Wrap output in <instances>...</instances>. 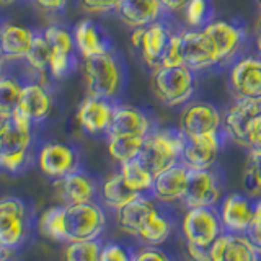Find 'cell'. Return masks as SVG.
Here are the masks:
<instances>
[{"mask_svg": "<svg viewBox=\"0 0 261 261\" xmlns=\"http://www.w3.org/2000/svg\"><path fill=\"white\" fill-rule=\"evenodd\" d=\"M133 261H171V258L165 251H162L159 248L147 247V248H142L141 251L134 253Z\"/></svg>", "mask_w": 261, "mask_h": 261, "instance_id": "obj_44", "label": "cell"}, {"mask_svg": "<svg viewBox=\"0 0 261 261\" xmlns=\"http://www.w3.org/2000/svg\"><path fill=\"white\" fill-rule=\"evenodd\" d=\"M65 207H49L43 212L39 219V230L43 235L53 240L67 242L65 237V222H64Z\"/></svg>", "mask_w": 261, "mask_h": 261, "instance_id": "obj_32", "label": "cell"}, {"mask_svg": "<svg viewBox=\"0 0 261 261\" xmlns=\"http://www.w3.org/2000/svg\"><path fill=\"white\" fill-rule=\"evenodd\" d=\"M139 193L133 191L130 188L124 183L122 175L113 173L110 178L105 179V183L101 186V201L105 202V206H108L110 209L118 211L122 206H126L127 202L136 199Z\"/></svg>", "mask_w": 261, "mask_h": 261, "instance_id": "obj_28", "label": "cell"}, {"mask_svg": "<svg viewBox=\"0 0 261 261\" xmlns=\"http://www.w3.org/2000/svg\"><path fill=\"white\" fill-rule=\"evenodd\" d=\"M27 206L18 198L0 199V245L15 248L27 237Z\"/></svg>", "mask_w": 261, "mask_h": 261, "instance_id": "obj_14", "label": "cell"}, {"mask_svg": "<svg viewBox=\"0 0 261 261\" xmlns=\"http://www.w3.org/2000/svg\"><path fill=\"white\" fill-rule=\"evenodd\" d=\"M220 199H222V179L214 167L207 170H190L186 193L181 201L186 209L216 207Z\"/></svg>", "mask_w": 261, "mask_h": 261, "instance_id": "obj_8", "label": "cell"}, {"mask_svg": "<svg viewBox=\"0 0 261 261\" xmlns=\"http://www.w3.org/2000/svg\"><path fill=\"white\" fill-rule=\"evenodd\" d=\"M255 201L242 193H230L219 204V219L224 232L245 233L251 220Z\"/></svg>", "mask_w": 261, "mask_h": 261, "instance_id": "obj_16", "label": "cell"}, {"mask_svg": "<svg viewBox=\"0 0 261 261\" xmlns=\"http://www.w3.org/2000/svg\"><path fill=\"white\" fill-rule=\"evenodd\" d=\"M113 111L114 105L111 100L88 95L79 106L77 121L90 134H106L113 119Z\"/></svg>", "mask_w": 261, "mask_h": 261, "instance_id": "obj_21", "label": "cell"}, {"mask_svg": "<svg viewBox=\"0 0 261 261\" xmlns=\"http://www.w3.org/2000/svg\"><path fill=\"white\" fill-rule=\"evenodd\" d=\"M256 38H261V15H259L258 23H256Z\"/></svg>", "mask_w": 261, "mask_h": 261, "instance_id": "obj_49", "label": "cell"}, {"mask_svg": "<svg viewBox=\"0 0 261 261\" xmlns=\"http://www.w3.org/2000/svg\"><path fill=\"white\" fill-rule=\"evenodd\" d=\"M119 0H80V5L85 12L92 13H108L114 12Z\"/></svg>", "mask_w": 261, "mask_h": 261, "instance_id": "obj_43", "label": "cell"}, {"mask_svg": "<svg viewBox=\"0 0 261 261\" xmlns=\"http://www.w3.org/2000/svg\"><path fill=\"white\" fill-rule=\"evenodd\" d=\"M5 250H7V248H4L2 245H0V261H2L4 256H5Z\"/></svg>", "mask_w": 261, "mask_h": 261, "instance_id": "obj_53", "label": "cell"}, {"mask_svg": "<svg viewBox=\"0 0 261 261\" xmlns=\"http://www.w3.org/2000/svg\"><path fill=\"white\" fill-rule=\"evenodd\" d=\"M222 130L196 137H188L179 162L190 170H207L216 165L217 157L225 141Z\"/></svg>", "mask_w": 261, "mask_h": 261, "instance_id": "obj_11", "label": "cell"}, {"mask_svg": "<svg viewBox=\"0 0 261 261\" xmlns=\"http://www.w3.org/2000/svg\"><path fill=\"white\" fill-rule=\"evenodd\" d=\"M18 110H21L33 122L43 121L51 114L53 110L51 95L39 84L23 85L20 101H18Z\"/></svg>", "mask_w": 261, "mask_h": 261, "instance_id": "obj_26", "label": "cell"}, {"mask_svg": "<svg viewBox=\"0 0 261 261\" xmlns=\"http://www.w3.org/2000/svg\"><path fill=\"white\" fill-rule=\"evenodd\" d=\"M185 141L186 137L179 133L178 127L152 129L145 136L137 159L152 175H157L179 162Z\"/></svg>", "mask_w": 261, "mask_h": 261, "instance_id": "obj_2", "label": "cell"}, {"mask_svg": "<svg viewBox=\"0 0 261 261\" xmlns=\"http://www.w3.org/2000/svg\"><path fill=\"white\" fill-rule=\"evenodd\" d=\"M228 85L235 98L261 101V56H240L232 62Z\"/></svg>", "mask_w": 261, "mask_h": 261, "instance_id": "obj_10", "label": "cell"}, {"mask_svg": "<svg viewBox=\"0 0 261 261\" xmlns=\"http://www.w3.org/2000/svg\"><path fill=\"white\" fill-rule=\"evenodd\" d=\"M43 36L49 43V46L53 47V53H62V54H73L75 46H73V36L70 33L61 28V27H47L43 33Z\"/></svg>", "mask_w": 261, "mask_h": 261, "instance_id": "obj_38", "label": "cell"}, {"mask_svg": "<svg viewBox=\"0 0 261 261\" xmlns=\"http://www.w3.org/2000/svg\"><path fill=\"white\" fill-rule=\"evenodd\" d=\"M159 65H163V67H178V65H183V46H181L179 31H171V35L165 44V49L162 53Z\"/></svg>", "mask_w": 261, "mask_h": 261, "instance_id": "obj_39", "label": "cell"}, {"mask_svg": "<svg viewBox=\"0 0 261 261\" xmlns=\"http://www.w3.org/2000/svg\"><path fill=\"white\" fill-rule=\"evenodd\" d=\"M2 67H4V56L0 53V77H2Z\"/></svg>", "mask_w": 261, "mask_h": 261, "instance_id": "obj_52", "label": "cell"}, {"mask_svg": "<svg viewBox=\"0 0 261 261\" xmlns=\"http://www.w3.org/2000/svg\"><path fill=\"white\" fill-rule=\"evenodd\" d=\"M216 49L219 64H228L239 59L245 44V30L233 21L212 18L202 28Z\"/></svg>", "mask_w": 261, "mask_h": 261, "instance_id": "obj_9", "label": "cell"}, {"mask_svg": "<svg viewBox=\"0 0 261 261\" xmlns=\"http://www.w3.org/2000/svg\"><path fill=\"white\" fill-rule=\"evenodd\" d=\"M188 175H190V168L183 165L181 162L153 175V183L150 190L152 198L162 204L183 201L188 186Z\"/></svg>", "mask_w": 261, "mask_h": 261, "instance_id": "obj_15", "label": "cell"}, {"mask_svg": "<svg viewBox=\"0 0 261 261\" xmlns=\"http://www.w3.org/2000/svg\"><path fill=\"white\" fill-rule=\"evenodd\" d=\"M261 113V101L250 98H235L222 113V133L230 141L247 147V136L251 122Z\"/></svg>", "mask_w": 261, "mask_h": 261, "instance_id": "obj_13", "label": "cell"}, {"mask_svg": "<svg viewBox=\"0 0 261 261\" xmlns=\"http://www.w3.org/2000/svg\"><path fill=\"white\" fill-rule=\"evenodd\" d=\"M33 121L16 108L10 118L0 119V168L18 171L28 157Z\"/></svg>", "mask_w": 261, "mask_h": 261, "instance_id": "obj_1", "label": "cell"}, {"mask_svg": "<svg viewBox=\"0 0 261 261\" xmlns=\"http://www.w3.org/2000/svg\"><path fill=\"white\" fill-rule=\"evenodd\" d=\"M84 75L88 93L106 100H114L124 82L121 64L111 51L84 59Z\"/></svg>", "mask_w": 261, "mask_h": 261, "instance_id": "obj_4", "label": "cell"}, {"mask_svg": "<svg viewBox=\"0 0 261 261\" xmlns=\"http://www.w3.org/2000/svg\"><path fill=\"white\" fill-rule=\"evenodd\" d=\"M159 207L147 194H139L136 199L116 211V222L121 232L137 237L145 224L157 214Z\"/></svg>", "mask_w": 261, "mask_h": 261, "instance_id": "obj_19", "label": "cell"}, {"mask_svg": "<svg viewBox=\"0 0 261 261\" xmlns=\"http://www.w3.org/2000/svg\"><path fill=\"white\" fill-rule=\"evenodd\" d=\"M178 129L186 139L222 130V113L209 101H193L183 105Z\"/></svg>", "mask_w": 261, "mask_h": 261, "instance_id": "obj_6", "label": "cell"}, {"mask_svg": "<svg viewBox=\"0 0 261 261\" xmlns=\"http://www.w3.org/2000/svg\"><path fill=\"white\" fill-rule=\"evenodd\" d=\"M243 235L248 239V242L256 250L258 255H261V199L255 201V209H253L251 220Z\"/></svg>", "mask_w": 261, "mask_h": 261, "instance_id": "obj_40", "label": "cell"}, {"mask_svg": "<svg viewBox=\"0 0 261 261\" xmlns=\"http://www.w3.org/2000/svg\"><path fill=\"white\" fill-rule=\"evenodd\" d=\"M75 51L87 59V57L98 56L110 51V43L106 39L103 30L92 20L80 21L72 33Z\"/></svg>", "mask_w": 261, "mask_h": 261, "instance_id": "obj_24", "label": "cell"}, {"mask_svg": "<svg viewBox=\"0 0 261 261\" xmlns=\"http://www.w3.org/2000/svg\"><path fill=\"white\" fill-rule=\"evenodd\" d=\"M69 0H35V4L43 8V10H49V12H61L67 7Z\"/></svg>", "mask_w": 261, "mask_h": 261, "instance_id": "obj_48", "label": "cell"}, {"mask_svg": "<svg viewBox=\"0 0 261 261\" xmlns=\"http://www.w3.org/2000/svg\"><path fill=\"white\" fill-rule=\"evenodd\" d=\"M101 242L95 240H82L70 242L64 251V261H100Z\"/></svg>", "mask_w": 261, "mask_h": 261, "instance_id": "obj_34", "label": "cell"}, {"mask_svg": "<svg viewBox=\"0 0 261 261\" xmlns=\"http://www.w3.org/2000/svg\"><path fill=\"white\" fill-rule=\"evenodd\" d=\"M64 222L67 242L95 240L103 232L106 216L100 204L93 201L67 204L65 206Z\"/></svg>", "mask_w": 261, "mask_h": 261, "instance_id": "obj_5", "label": "cell"}, {"mask_svg": "<svg viewBox=\"0 0 261 261\" xmlns=\"http://www.w3.org/2000/svg\"><path fill=\"white\" fill-rule=\"evenodd\" d=\"M133 255L127 247L121 243H106L101 247L100 261H133Z\"/></svg>", "mask_w": 261, "mask_h": 261, "instance_id": "obj_42", "label": "cell"}, {"mask_svg": "<svg viewBox=\"0 0 261 261\" xmlns=\"http://www.w3.org/2000/svg\"><path fill=\"white\" fill-rule=\"evenodd\" d=\"M114 12L130 28H144L167 15L159 0H119Z\"/></svg>", "mask_w": 261, "mask_h": 261, "instance_id": "obj_22", "label": "cell"}, {"mask_svg": "<svg viewBox=\"0 0 261 261\" xmlns=\"http://www.w3.org/2000/svg\"><path fill=\"white\" fill-rule=\"evenodd\" d=\"M247 147L248 149H259L261 150V113L251 122L248 136H247Z\"/></svg>", "mask_w": 261, "mask_h": 261, "instance_id": "obj_45", "label": "cell"}, {"mask_svg": "<svg viewBox=\"0 0 261 261\" xmlns=\"http://www.w3.org/2000/svg\"><path fill=\"white\" fill-rule=\"evenodd\" d=\"M188 28H204L212 20L211 0H191L183 10Z\"/></svg>", "mask_w": 261, "mask_h": 261, "instance_id": "obj_37", "label": "cell"}, {"mask_svg": "<svg viewBox=\"0 0 261 261\" xmlns=\"http://www.w3.org/2000/svg\"><path fill=\"white\" fill-rule=\"evenodd\" d=\"M171 227H173L171 219L165 212L159 211L157 214L145 224L142 230L137 233L136 239H139L145 245H149V247H155V245H160L168 239L171 233Z\"/></svg>", "mask_w": 261, "mask_h": 261, "instance_id": "obj_31", "label": "cell"}, {"mask_svg": "<svg viewBox=\"0 0 261 261\" xmlns=\"http://www.w3.org/2000/svg\"><path fill=\"white\" fill-rule=\"evenodd\" d=\"M170 35H171V31L168 30L165 21H162V20L144 27L142 41H141V46H139V51H141L144 62L149 65L150 69H155L159 65L162 53H163V49H165V44Z\"/></svg>", "mask_w": 261, "mask_h": 261, "instance_id": "obj_25", "label": "cell"}, {"mask_svg": "<svg viewBox=\"0 0 261 261\" xmlns=\"http://www.w3.org/2000/svg\"><path fill=\"white\" fill-rule=\"evenodd\" d=\"M152 90L153 95L165 106H183L191 100L196 92V72L178 65L163 67L157 65L152 69Z\"/></svg>", "mask_w": 261, "mask_h": 261, "instance_id": "obj_3", "label": "cell"}, {"mask_svg": "<svg viewBox=\"0 0 261 261\" xmlns=\"http://www.w3.org/2000/svg\"><path fill=\"white\" fill-rule=\"evenodd\" d=\"M186 253L191 261H211L209 248H202V247H198V245L186 242Z\"/></svg>", "mask_w": 261, "mask_h": 261, "instance_id": "obj_46", "label": "cell"}, {"mask_svg": "<svg viewBox=\"0 0 261 261\" xmlns=\"http://www.w3.org/2000/svg\"><path fill=\"white\" fill-rule=\"evenodd\" d=\"M183 46V65L193 72H201L219 65L216 49L202 28L179 30Z\"/></svg>", "mask_w": 261, "mask_h": 261, "instance_id": "obj_12", "label": "cell"}, {"mask_svg": "<svg viewBox=\"0 0 261 261\" xmlns=\"http://www.w3.org/2000/svg\"><path fill=\"white\" fill-rule=\"evenodd\" d=\"M181 230L188 243L209 248L217 237L224 232L217 207L188 209L181 220Z\"/></svg>", "mask_w": 261, "mask_h": 261, "instance_id": "obj_7", "label": "cell"}, {"mask_svg": "<svg viewBox=\"0 0 261 261\" xmlns=\"http://www.w3.org/2000/svg\"><path fill=\"white\" fill-rule=\"evenodd\" d=\"M248 159L243 171V183L251 196H261V150L248 149Z\"/></svg>", "mask_w": 261, "mask_h": 261, "instance_id": "obj_36", "label": "cell"}, {"mask_svg": "<svg viewBox=\"0 0 261 261\" xmlns=\"http://www.w3.org/2000/svg\"><path fill=\"white\" fill-rule=\"evenodd\" d=\"M256 4H258V7L261 8V0H256Z\"/></svg>", "mask_w": 261, "mask_h": 261, "instance_id": "obj_54", "label": "cell"}, {"mask_svg": "<svg viewBox=\"0 0 261 261\" xmlns=\"http://www.w3.org/2000/svg\"><path fill=\"white\" fill-rule=\"evenodd\" d=\"M165 13H181L191 0H159Z\"/></svg>", "mask_w": 261, "mask_h": 261, "instance_id": "obj_47", "label": "cell"}, {"mask_svg": "<svg viewBox=\"0 0 261 261\" xmlns=\"http://www.w3.org/2000/svg\"><path fill=\"white\" fill-rule=\"evenodd\" d=\"M15 2H18V0H0V5H10Z\"/></svg>", "mask_w": 261, "mask_h": 261, "instance_id": "obj_50", "label": "cell"}, {"mask_svg": "<svg viewBox=\"0 0 261 261\" xmlns=\"http://www.w3.org/2000/svg\"><path fill=\"white\" fill-rule=\"evenodd\" d=\"M21 84L13 77H0V119L10 118L18 108Z\"/></svg>", "mask_w": 261, "mask_h": 261, "instance_id": "obj_33", "label": "cell"}, {"mask_svg": "<svg viewBox=\"0 0 261 261\" xmlns=\"http://www.w3.org/2000/svg\"><path fill=\"white\" fill-rule=\"evenodd\" d=\"M38 163L41 171L46 176L62 178L77 170L79 157L70 145L61 142H49L39 150Z\"/></svg>", "mask_w": 261, "mask_h": 261, "instance_id": "obj_17", "label": "cell"}, {"mask_svg": "<svg viewBox=\"0 0 261 261\" xmlns=\"http://www.w3.org/2000/svg\"><path fill=\"white\" fill-rule=\"evenodd\" d=\"M256 51L261 56V38H256Z\"/></svg>", "mask_w": 261, "mask_h": 261, "instance_id": "obj_51", "label": "cell"}, {"mask_svg": "<svg viewBox=\"0 0 261 261\" xmlns=\"http://www.w3.org/2000/svg\"><path fill=\"white\" fill-rule=\"evenodd\" d=\"M35 33L20 24H4L0 28V53L5 61H21L27 57Z\"/></svg>", "mask_w": 261, "mask_h": 261, "instance_id": "obj_23", "label": "cell"}, {"mask_svg": "<svg viewBox=\"0 0 261 261\" xmlns=\"http://www.w3.org/2000/svg\"><path fill=\"white\" fill-rule=\"evenodd\" d=\"M145 137L139 136H113L108 137V152L114 162L126 163L133 159H137L142 149Z\"/></svg>", "mask_w": 261, "mask_h": 261, "instance_id": "obj_30", "label": "cell"}, {"mask_svg": "<svg viewBox=\"0 0 261 261\" xmlns=\"http://www.w3.org/2000/svg\"><path fill=\"white\" fill-rule=\"evenodd\" d=\"M211 261H258V253L243 233L222 232L209 247Z\"/></svg>", "mask_w": 261, "mask_h": 261, "instance_id": "obj_20", "label": "cell"}, {"mask_svg": "<svg viewBox=\"0 0 261 261\" xmlns=\"http://www.w3.org/2000/svg\"><path fill=\"white\" fill-rule=\"evenodd\" d=\"M59 186H61L62 199L67 204H80V202L93 201L96 194L95 179L77 170L62 176Z\"/></svg>", "mask_w": 261, "mask_h": 261, "instance_id": "obj_27", "label": "cell"}, {"mask_svg": "<svg viewBox=\"0 0 261 261\" xmlns=\"http://www.w3.org/2000/svg\"><path fill=\"white\" fill-rule=\"evenodd\" d=\"M51 56H53V47L49 46L46 38L43 35H35V39H33L31 47L27 57H24V61H27V64L33 70L44 72L49 65V61H51Z\"/></svg>", "mask_w": 261, "mask_h": 261, "instance_id": "obj_35", "label": "cell"}, {"mask_svg": "<svg viewBox=\"0 0 261 261\" xmlns=\"http://www.w3.org/2000/svg\"><path fill=\"white\" fill-rule=\"evenodd\" d=\"M73 64V56L72 54H62V53H53L51 61H49L47 69L51 72L54 79H62L67 75L72 69Z\"/></svg>", "mask_w": 261, "mask_h": 261, "instance_id": "obj_41", "label": "cell"}, {"mask_svg": "<svg viewBox=\"0 0 261 261\" xmlns=\"http://www.w3.org/2000/svg\"><path fill=\"white\" fill-rule=\"evenodd\" d=\"M152 130V122L149 116L136 106L114 105L111 124L106 130V136H139L145 137Z\"/></svg>", "mask_w": 261, "mask_h": 261, "instance_id": "obj_18", "label": "cell"}, {"mask_svg": "<svg viewBox=\"0 0 261 261\" xmlns=\"http://www.w3.org/2000/svg\"><path fill=\"white\" fill-rule=\"evenodd\" d=\"M119 173L122 175L124 183L133 191L139 194H150L153 175L142 165V162L139 159H133L126 163H121Z\"/></svg>", "mask_w": 261, "mask_h": 261, "instance_id": "obj_29", "label": "cell"}]
</instances>
